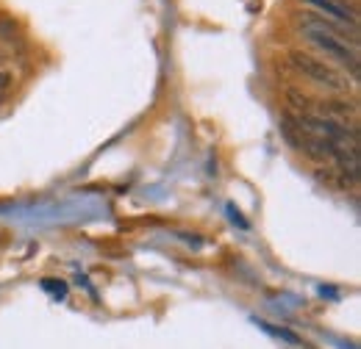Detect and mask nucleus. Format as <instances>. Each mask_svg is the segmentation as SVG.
I'll list each match as a JSON object with an SVG mask.
<instances>
[{
  "label": "nucleus",
  "instance_id": "obj_1",
  "mask_svg": "<svg viewBox=\"0 0 361 349\" xmlns=\"http://www.w3.org/2000/svg\"><path fill=\"white\" fill-rule=\"evenodd\" d=\"M298 17H300L298 23H300L303 37L314 44L317 50H322L328 58L339 61L342 67H350V72H353V78H356V75H359V53H356L353 44H348V31H345V25H339V23H334V20H325V17L317 14V11H303V14H298Z\"/></svg>",
  "mask_w": 361,
  "mask_h": 349
},
{
  "label": "nucleus",
  "instance_id": "obj_2",
  "mask_svg": "<svg viewBox=\"0 0 361 349\" xmlns=\"http://www.w3.org/2000/svg\"><path fill=\"white\" fill-rule=\"evenodd\" d=\"M289 64H292V70L300 72L306 81H312L314 87L325 89V91H331V94H348V91H350V78H348L342 70H336L334 64H328V61H322V58H317V56H309V53H303V50H292V53H289Z\"/></svg>",
  "mask_w": 361,
  "mask_h": 349
},
{
  "label": "nucleus",
  "instance_id": "obj_3",
  "mask_svg": "<svg viewBox=\"0 0 361 349\" xmlns=\"http://www.w3.org/2000/svg\"><path fill=\"white\" fill-rule=\"evenodd\" d=\"M303 3L314 6L317 14L331 17V20L339 23V25H350V28H356V8L348 6V0H303Z\"/></svg>",
  "mask_w": 361,
  "mask_h": 349
},
{
  "label": "nucleus",
  "instance_id": "obj_4",
  "mask_svg": "<svg viewBox=\"0 0 361 349\" xmlns=\"http://www.w3.org/2000/svg\"><path fill=\"white\" fill-rule=\"evenodd\" d=\"M319 117H328V120H339V122H348V117L356 114V103H345V100H336V97H328V100H319L314 106Z\"/></svg>",
  "mask_w": 361,
  "mask_h": 349
},
{
  "label": "nucleus",
  "instance_id": "obj_5",
  "mask_svg": "<svg viewBox=\"0 0 361 349\" xmlns=\"http://www.w3.org/2000/svg\"><path fill=\"white\" fill-rule=\"evenodd\" d=\"M286 100H289V106H295V108H309V106H312L309 94H303L300 89H295V87L286 89Z\"/></svg>",
  "mask_w": 361,
  "mask_h": 349
},
{
  "label": "nucleus",
  "instance_id": "obj_6",
  "mask_svg": "<svg viewBox=\"0 0 361 349\" xmlns=\"http://www.w3.org/2000/svg\"><path fill=\"white\" fill-rule=\"evenodd\" d=\"M11 84H14V75H11V72H6V70H0V97L11 89Z\"/></svg>",
  "mask_w": 361,
  "mask_h": 349
},
{
  "label": "nucleus",
  "instance_id": "obj_7",
  "mask_svg": "<svg viewBox=\"0 0 361 349\" xmlns=\"http://www.w3.org/2000/svg\"><path fill=\"white\" fill-rule=\"evenodd\" d=\"M3 61H6V56H3V50H0V64H3Z\"/></svg>",
  "mask_w": 361,
  "mask_h": 349
}]
</instances>
